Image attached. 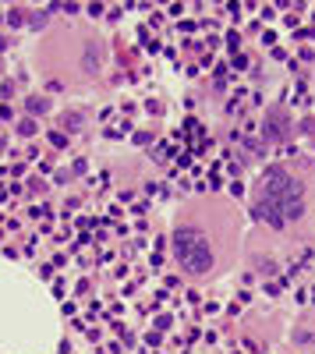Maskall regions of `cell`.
Here are the masks:
<instances>
[{
    "label": "cell",
    "instance_id": "cell-1",
    "mask_svg": "<svg viewBox=\"0 0 315 354\" xmlns=\"http://www.w3.org/2000/svg\"><path fill=\"white\" fill-rule=\"evenodd\" d=\"M305 213V188L294 174L283 167H273L262 174L259 192H255V216L266 220L269 227H287Z\"/></svg>",
    "mask_w": 315,
    "mask_h": 354
},
{
    "label": "cell",
    "instance_id": "cell-3",
    "mask_svg": "<svg viewBox=\"0 0 315 354\" xmlns=\"http://www.w3.org/2000/svg\"><path fill=\"white\" fill-rule=\"evenodd\" d=\"M64 121L71 124V131H78V124H82V117H78V113H68V117H64Z\"/></svg>",
    "mask_w": 315,
    "mask_h": 354
},
{
    "label": "cell",
    "instance_id": "cell-2",
    "mask_svg": "<svg viewBox=\"0 0 315 354\" xmlns=\"http://www.w3.org/2000/svg\"><path fill=\"white\" fill-rule=\"evenodd\" d=\"M174 255L195 277H202V273L213 270V248L206 241V234L195 230V227H178L174 230Z\"/></svg>",
    "mask_w": 315,
    "mask_h": 354
}]
</instances>
